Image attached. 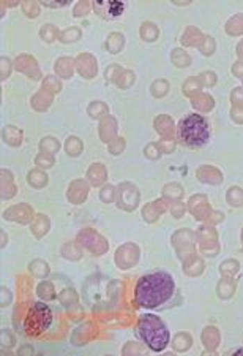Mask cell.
I'll list each match as a JSON object with an SVG mask.
<instances>
[{"label": "cell", "mask_w": 243, "mask_h": 356, "mask_svg": "<svg viewBox=\"0 0 243 356\" xmlns=\"http://www.w3.org/2000/svg\"><path fill=\"white\" fill-rule=\"evenodd\" d=\"M174 291H176V284L172 275L163 271L146 274L137 280L135 301L139 307L156 309L171 301Z\"/></svg>", "instance_id": "6da1fadb"}, {"label": "cell", "mask_w": 243, "mask_h": 356, "mask_svg": "<svg viewBox=\"0 0 243 356\" xmlns=\"http://www.w3.org/2000/svg\"><path fill=\"white\" fill-rule=\"evenodd\" d=\"M137 334L153 352H163L171 341L169 330L165 321L152 314H146L139 318Z\"/></svg>", "instance_id": "7a4b0ae2"}, {"label": "cell", "mask_w": 243, "mask_h": 356, "mask_svg": "<svg viewBox=\"0 0 243 356\" xmlns=\"http://www.w3.org/2000/svg\"><path fill=\"white\" fill-rule=\"evenodd\" d=\"M177 135L183 141V145L190 147H201L210 138V127L204 116L198 113L187 114L177 125Z\"/></svg>", "instance_id": "3957f363"}, {"label": "cell", "mask_w": 243, "mask_h": 356, "mask_svg": "<svg viewBox=\"0 0 243 356\" xmlns=\"http://www.w3.org/2000/svg\"><path fill=\"white\" fill-rule=\"evenodd\" d=\"M95 10L100 13L104 18H117V16L122 15V11H124V3L122 2H115V0H106V2H103V0H98L95 3Z\"/></svg>", "instance_id": "277c9868"}, {"label": "cell", "mask_w": 243, "mask_h": 356, "mask_svg": "<svg viewBox=\"0 0 243 356\" xmlns=\"http://www.w3.org/2000/svg\"><path fill=\"white\" fill-rule=\"evenodd\" d=\"M235 353H243V348L242 350H237V352Z\"/></svg>", "instance_id": "5b68a950"}]
</instances>
